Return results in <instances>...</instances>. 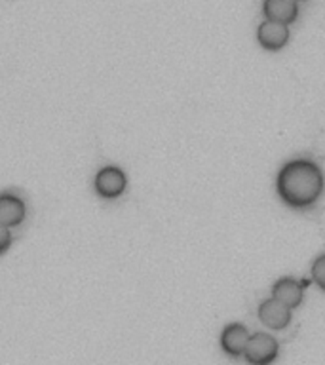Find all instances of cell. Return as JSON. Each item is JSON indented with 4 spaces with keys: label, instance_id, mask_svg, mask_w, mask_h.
<instances>
[{
    "label": "cell",
    "instance_id": "obj_7",
    "mask_svg": "<svg viewBox=\"0 0 325 365\" xmlns=\"http://www.w3.org/2000/svg\"><path fill=\"white\" fill-rule=\"evenodd\" d=\"M249 331L242 324H230L221 333V348L228 356L239 358L244 356V350L249 341Z\"/></svg>",
    "mask_w": 325,
    "mask_h": 365
},
{
    "label": "cell",
    "instance_id": "obj_11",
    "mask_svg": "<svg viewBox=\"0 0 325 365\" xmlns=\"http://www.w3.org/2000/svg\"><path fill=\"white\" fill-rule=\"evenodd\" d=\"M11 240H14L11 238V230L0 222V255H4L6 251L10 250Z\"/></svg>",
    "mask_w": 325,
    "mask_h": 365
},
{
    "label": "cell",
    "instance_id": "obj_3",
    "mask_svg": "<svg viewBox=\"0 0 325 365\" xmlns=\"http://www.w3.org/2000/svg\"><path fill=\"white\" fill-rule=\"evenodd\" d=\"M125 185H128V179L118 165H105L93 177V188H96L97 196L105 200H114L122 196Z\"/></svg>",
    "mask_w": 325,
    "mask_h": 365
},
{
    "label": "cell",
    "instance_id": "obj_9",
    "mask_svg": "<svg viewBox=\"0 0 325 365\" xmlns=\"http://www.w3.org/2000/svg\"><path fill=\"white\" fill-rule=\"evenodd\" d=\"M262 14L270 21L291 25L299 17V2L296 0H264Z\"/></svg>",
    "mask_w": 325,
    "mask_h": 365
},
{
    "label": "cell",
    "instance_id": "obj_5",
    "mask_svg": "<svg viewBox=\"0 0 325 365\" xmlns=\"http://www.w3.org/2000/svg\"><path fill=\"white\" fill-rule=\"evenodd\" d=\"M27 217V205L16 192H0V222L8 228L19 227Z\"/></svg>",
    "mask_w": 325,
    "mask_h": 365
},
{
    "label": "cell",
    "instance_id": "obj_4",
    "mask_svg": "<svg viewBox=\"0 0 325 365\" xmlns=\"http://www.w3.org/2000/svg\"><path fill=\"white\" fill-rule=\"evenodd\" d=\"M257 42L268 51L282 50L289 42V25L264 19L257 29Z\"/></svg>",
    "mask_w": 325,
    "mask_h": 365
},
{
    "label": "cell",
    "instance_id": "obj_10",
    "mask_svg": "<svg viewBox=\"0 0 325 365\" xmlns=\"http://www.w3.org/2000/svg\"><path fill=\"white\" fill-rule=\"evenodd\" d=\"M312 279L319 289L325 291V253L312 262Z\"/></svg>",
    "mask_w": 325,
    "mask_h": 365
},
{
    "label": "cell",
    "instance_id": "obj_2",
    "mask_svg": "<svg viewBox=\"0 0 325 365\" xmlns=\"http://www.w3.org/2000/svg\"><path fill=\"white\" fill-rule=\"evenodd\" d=\"M279 344L272 335L267 333H255L249 336L244 356L249 365H270L278 358Z\"/></svg>",
    "mask_w": 325,
    "mask_h": 365
},
{
    "label": "cell",
    "instance_id": "obj_12",
    "mask_svg": "<svg viewBox=\"0 0 325 365\" xmlns=\"http://www.w3.org/2000/svg\"><path fill=\"white\" fill-rule=\"evenodd\" d=\"M296 2H304V0H296Z\"/></svg>",
    "mask_w": 325,
    "mask_h": 365
},
{
    "label": "cell",
    "instance_id": "obj_8",
    "mask_svg": "<svg viewBox=\"0 0 325 365\" xmlns=\"http://www.w3.org/2000/svg\"><path fill=\"white\" fill-rule=\"evenodd\" d=\"M304 285L306 282H296L295 278L278 279L272 287V299L279 301L289 308H296L304 299Z\"/></svg>",
    "mask_w": 325,
    "mask_h": 365
},
{
    "label": "cell",
    "instance_id": "obj_1",
    "mask_svg": "<svg viewBox=\"0 0 325 365\" xmlns=\"http://www.w3.org/2000/svg\"><path fill=\"white\" fill-rule=\"evenodd\" d=\"M276 190L285 205L301 211L310 210L325 190L324 171L312 160H291L279 170Z\"/></svg>",
    "mask_w": 325,
    "mask_h": 365
},
{
    "label": "cell",
    "instance_id": "obj_6",
    "mask_svg": "<svg viewBox=\"0 0 325 365\" xmlns=\"http://www.w3.org/2000/svg\"><path fill=\"white\" fill-rule=\"evenodd\" d=\"M259 319L274 331L285 329L291 324V308L276 299H267L259 307Z\"/></svg>",
    "mask_w": 325,
    "mask_h": 365
}]
</instances>
